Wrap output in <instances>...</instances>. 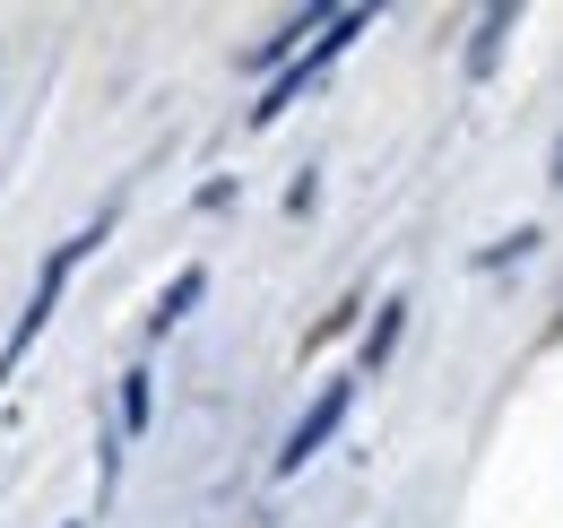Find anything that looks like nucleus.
Listing matches in <instances>:
<instances>
[{
	"label": "nucleus",
	"instance_id": "f257e3e1",
	"mask_svg": "<svg viewBox=\"0 0 563 528\" xmlns=\"http://www.w3.org/2000/svg\"><path fill=\"white\" fill-rule=\"evenodd\" d=\"M104 234H113V208H104L96 226H78L70 243H53V261H44V277H35V295H26V312H18V321H9V338H0V391H9V373H18V355H26L35 338H44V321H53V304H62V286H70V268L87 261V252H96Z\"/></svg>",
	"mask_w": 563,
	"mask_h": 528
},
{
	"label": "nucleus",
	"instance_id": "f03ea898",
	"mask_svg": "<svg viewBox=\"0 0 563 528\" xmlns=\"http://www.w3.org/2000/svg\"><path fill=\"white\" fill-rule=\"evenodd\" d=\"M364 26H373V9H330V26H321V35L303 44V62H295V69H278V78L261 87V105H252V131H269V122H278V113L295 105V96H303V87H321V69L339 62V53H347Z\"/></svg>",
	"mask_w": 563,
	"mask_h": 528
},
{
	"label": "nucleus",
	"instance_id": "7ed1b4c3",
	"mask_svg": "<svg viewBox=\"0 0 563 528\" xmlns=\"http://www.w3.org/2000/svg\"><path fill=\"white\" fill-rule=\"evenodd\" d=\"M347 407H355V373H339V382H321V398L295 416V433L278 442V476H295V468H312L321 451H330V433L347 425Z\"/></svg>",
	"mask_w": 563,
	"mask_h": 528
},
{
	"label": "nucleus",
	"instance_id": "20e7f679",
	"mask_svg": "<svg viewBox=\"0 0 563 528\" xmlns=\"http://www.w3.org/2000/svg\"><path fill=\"white\" fill-rule=\"evenodd\" d=\"M399 330H408V295H390V304L373 312V330H364V355H355V382H364V373H382V364L399 355Z\"/></svg>",
	"mask_w": 563,
	"mask_h": 528
},
{
	"label": "nucleus",
	"instance_id": "39448f33",
	"mask_svg": "<svg viewBox=\"0 0 563 528\" xmlns=\"http://www.w3.org/2000/svg\"><path fill=\"white\" fill-rule=\"evenodd\" d=\"M200 295H209V268H183V277L156 295V312H147V338H165L174 321H183V312H191V304H200Z\"/></svg>",
	"mask_w": 563,
	"mask_h": 528
},
{
	"label": "nucleus",
	"instance_id": "423d86ee",
	"mask_svg": "<svg viewBox=\"0 0 563 528\" xmlns=\"http://www.w3.org/2000/svg\"><path fill=\"white\" fill-rule=\"evenodd\" d=\"M503 35H511V9H486V18H477V44H468V78H494Z\"/></svg>",
	"mask_w": 563,
	"mask_h": 528
},
{
	"label": "nucleus",
	"instance_id": "0eeeda50",
	"mask_svg": "<svg viewBox=\"0 0 563 528\" xmlns=\"http://www.w3.org/2000/svg\"><path fill=\"white\" fill-rule=\"evenodd\" d=\"M147 425V373H122V433Z\"/></svg>",
	"mask_w": 563,
	"mask_h": 528
},
{
	"label": "nucleus",
	"instance_id": "6e6552de",
	"mask_svg": "<svg viewBox=\"0 0 563 528\" xmlns=\"http://www.w3.org/2000/svg\"><path fill=\"white\" fill-rule=\"evenodd\" d=\"M529 243H538V226H520V234H503V243H494V252H486V261H477V268H503V261H520Z\"/></svg>",
	"mask_w": 563,
	"mask_h": 528
},
{
	"label": "nucleus",
	"instance_id": "1a4fd4ad",
	"mask_svg": "<svg viewBox=\"0 0 563 528\" xmlns=\"http://www.w3.org/2000/svg\"><path fill=\"white\" fill-rule=\"evenodd\" d=\"M547 174H555V183H563V139H555V165H547Z\"/></svg>",
	"mask_w": 563,
	"mask_h": 528
},
{
	"label": "nucleus",
	"instance_id": "9d476101",
	"mask_svg": "<svg viewBox=\"0 0 563 528\" xmlns=\"http://www.w3.org/2000/svg\"><path fill=\"white\" fill-rule=\"evenodd\" d=\"M70 528H78V520H70Z\"/></svg>",
	"mask_w": 563,
	"mask_h": 528
}]
</instances>
